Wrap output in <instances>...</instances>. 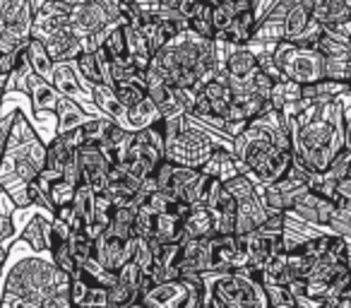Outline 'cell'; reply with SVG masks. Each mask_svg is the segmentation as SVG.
<instances>
[{"label":"cell","mask_w":351,"mask_h":308,"mask_svg":"<svg viewBox=\"0 0 351 308\" xmlns=\"http://www.w3.org/2000/svg\"><path fill=\"white\" fill-rule=\"evenodd\" d=\"M205 301L202 306L241 308V306H267L263 289V270L243 265L231 272H205Z\"/></svg>","instance_id":"6da1fadb"},{"label":"cell","mask_w":351,"mask_h":308,"mask_svg":"<svg viewBox=\"0 0 351 308\" xmlns=\"http://www.w3.org/2000/svg\"><path fill=\"white\" fill-rule=\"evenodd\" d=\"M272 56L284 78L293 80V82L308 84L325 78V56L317 54L311 46H298L287 39H279L272 46Z\"/></svg>","instance_id":"7a4b0ae2"},{"label":"cell","mask_w":351,"mask_h":308,"mask_svg":"<svg viewBox=\"0 0 351 308\" xmlns=\"http://www.w3.org/2000/svg\"><path fill=\"white\" fill-rule=\"evenodd\" d=\"M217 142L210 137L207 130H195V128H183L173 137L164 140V157L173 164L200 169L207 162L212 152L217 150ZM224 147V145H221Z\"/></svg>","instance_id":"3957f363"},{"label":"cell","mask_w":351,"mask_h":308,"mask_svg":"<svg viewBox=\"0 0 351 308\" xmlns=\"http://www.w3.org/2000/svg\"><path fill=\"white\" fill-rule=\"evenodd\" d=\"M210 265H212V272H231V270H239V268H243V265H248L243 236L212 234L210 236Z\"/></svg>","instance_id":"277c9868"},{"label":"cell","mask_w":351,"mask_h":308,"mask_svg":"<svg viewBox=\"0 0 351 308\" xmlns=\"http://www.w3.org/2000/svg\"><path fill=\"white\" fill-rule=\"evenodd\" d=\"M75 157L82 171V183H87L94 193H101L108 183V167H111L104 157L101 147L97 142H82L75 150Z\"/></svg>","instance_id":"5b68a950"},{"label":"cell","mask_w":351,"mask_h":308,"mask_svg":"<svg viewBox=\"0 0 351 308\" xmlns=\"http://www.w3.org/2000/svg\"><path fill=\"white\" fill-rule=\"evenodd\" d=\"M287 212H293L298 220L308 222V224L315 226H327V222L332 220V212H335V202L327 200L325 196H320L313 188L303 186L301 191L296 193L291 207Z\"/></svg>","instance_id":"8992f818"},{"label":"cell","mask_w":351,"mask_h":308,"mask_svg":"<svg viewBox=\"0 0 351 308\" xmlns=\"http://www.w3.org/2000/svg\"><path fill=\"white\" fill-rule=\"evenodd\" d=\"M181 274H205L212 272L210 265V236L207 239H183L181 241Z\"/></svg>","instance_id":"52a82bcc"},{"label":"cell","mask_w":351,"mask_h":308,"mask_svg":"<svg viewBox=\"0 0 351 308\" xmlns=\"http://www.w3.org/2000/svg\"><path fill=\"white\" fill-rule=\"evenodd\" d=\"M70 306H106V289L101 284L92 282L84 277L80 270L70 274V287H68Z\"/></svg>","instance_id":"ba28073f"},{"label":"cell","mask_w":351,"mask_h":308,"mask_svg":"<svg viewBox=\"0 0 351 308\" xmlns=\"http://www.w3.org/2000/svg\"><path fill=\"white\" fill-rule=\"evenodd\" d=\"M49 80L56 92L63 94V97H70V99H75V102L89 99V94L82 89V87H87V84L77 78V73H75V68H73V60H56Z\"/></svg>","instance_id":"9c48e42d"},{"label":"cell","mask_w":351,"mask_h":308,"mask_svg":"<svg viewBox=\"0 0 351 308\" xmlns=\"http://www.w3.org/2000/svg\"><path fill=\"white\" fill-rule=\"evenodd\" d=\"M255 25H258V15H255L253 8H250V10H243V12H236L234 20H231L221 32H217L215 39L224 41V44H231V46H243L253 39Z\"/></svg>","instance_id":"30bf717a"},{"label":"cell","mask_w":351,"mask_h":308,"mask_svg":"<svg viewBox=\"0 0 351 308\" xmlns=\"http://www.w3.org/2000/svg\"><path fill=\"white\" fill-rule=\"evenodd\" d=\"M44 46H46V51H49L51 58H53V63L56 60H73L82 54V41L75 36V32L70 29V25H65V27H60L58 32H53V34L44 41Z\"/></svg>","instance_id":"8fae6325"},{"label":"cell","mask_w":351,"mask_h":308,"mask_svg":"<svg viewBox=\"0 0 351 308\" xmlns=\"http://www.w3.org/2000/svg\"><path fill=\"white\" fill-rule=\"evenodd\" d=\"M267 217L265 207L260 205V200L255 196L245 198V200L236 202V212H234V234L245 236L253 229H258L263 224V220Z\"/></svg>","instance_id":"7c38bea8"},{"label":"cell","mask_w":351,"mask_h":308,"mask_svg":"<svg viewBox=\"0 0 351 308\" xmlns=\"http://www.w3.org/2000/svg\"><path fill=\"white\" fill-rule=\"evenodd\" d=\"M183 234H186V239H207V236L215 234V229H212V215L205 202H197V205L188 207V212L183 215Z\"/></svg>","instance_id":"4fadbf2b"},{"label":"cell","mask_w":351,"mask_h":308,"mask_svg":"<svg viewBox=\"0 0 351 308\" xmlns=\"http://www.w3.org/2000/svg\"><path fill=\"white\" fill-rule=\"evenodd\" d=\"M226 63L224 70L231 75V78H248L258 70V63H255V51L250 49L248 44L243 46H231L229 44V54H226Z\"/></svg>","instance_id":"5bb4252c"},{"label":"cell","mask_w":351,"mask_h":308,"mask_svg":"<svg viewBox=\"0 0 351 308\" xmlns=\"http://www.w3.org/2000/svg\"><path fill=\"white\" fill-rule=\"evenodd\" d=\"M25 56H27V63H29L32 73L39 75V78H44V80L51 78V70H53V58H51L49 51H46L44 41L29 36V39L25 41Z\"/></svg>","instance_id":"9a60e30c"},{"label":"cell","mask_w":351,"mask_h":308,"mask_svg":"<svg viewBox=\"0 0 351 308\" xmlns=\"http://www.w3.org/2000/svg\"><path fill=\"white\" fill-rule=\"evenodd\" d=\"M29 87H32V104H34V111H51V108H56L58 92L53 89V84L44 82V78L29 73V78H27V89Z\"/></svg>","instance_id":"2e32d148"},{"label":"cell","mask_w":351,"mask_h":308,"mask_svg":"<svg viewBox=\"0 0 351 308\" xmlns=\"http://www.w3.org/2000/svg\"><path fill=\"white\" fill-rule=\"evenodd\" d=\"M56 113H58V126H56L58 135L60 132L73 130V128L82 126V123L87 121V118H84L87 113H84L82 108H80V104L70 97H63V99L58 97V102H56Z\"/></svg>","instance_id":"e0dca14e"},{"label":"cell","mask_w":351,"mask_h":308,"mask_svg":"<svg viewBox=\"0 0 351 308\" xmlns=\"http://www.w3.org/2000/svg\"><path fill=\"white\" fill-rule=\"evenodd\" d=\"M25 244L32 246V250L44 253L51 246V220L44 222V217H34L25 226Z\"/></svg>","instance_id":"ac0fdd59"},{"label":"cell","mask_w":351,"mask_h":308,"mask_svg":"<svg viewBox=\"0 0 351 308\" xmlns=\"http://www.w3.org/2000/svg\"><path fill=\"white\" fill-rule=\"evenodd\" d=\"M186 22H188V29H191L193 34L202 36V39H215L217 36V29H215V25H212V3L210 0H205V3L195 10V15H191Z\"/></svg>","instance_id":"d6986e66"},{"label":"cell","mask_w":351,"mask_h":308,"mask_svg":"<svg viewBox=\"0 0 351 308\" xmlns=\"http://www.w3.org/2000/svg\"><path fill=\"white\" fill-rule=\"evenodd\" d=\"M73 68H75V73H77V78L82 80L87 87L101 82V70H99V63L92 51H82L77 58H73Z\"/></svg>","instance_id":"ffe728a7"},{"label":"cell","mask_w":351,"mask_h":308,"mask_svg":"<svg viewBox=\"0 0 351 308\" xmlns=\"http://www.w3.org/2000/svg\"><path fill=\"white\" fill-rule=\"evenodd\" d=\"M75 188H77V186L63 181V178H53V181L49 183V188H46V198H49L51 205H53V212H56V207L73 205Z\"/></svg>","instance_id":"44dd1931"},{"label":"cell","mask_w":351,"mask_h":308,"mask_svg":"<svg viewBox=\"0 0 351 308\" xmlns=\"http://www.w3.org/2000/svg\"><path fill=\"white\" fill-rule=\"evenodd\" d=\"M68 248L70 253H73V258L80 263H84V260H89L94 255V239L87 234V231H73L68 239Z\"/></svg>","instance_id":"7402d4cb"},{"label":"cell","mask_w":351,"mask_h":308,"mask_svg":"<svg viewBox=\"0 0 351 308\" xmlns=\"http://www.w3.org/2000/svg\"><path fill=\"white\" fill-rule=\"evenodd\" d=\"M111 89H113V94H116V99L125 108L135 106L137 102H142V99L147 97L145 87H140V84H135V82H116Z\"/></svg>","instance_id":"603a6c76"},{"label":"cell","mask_w":351,"mask_h":308,"mask_svg":"<svg viewBox=\"0 0 351 308\" xmlns=\"http://www.w3.org/2000/svg\"><path fill=\"white\" fill-rule=\"evenodd\" d=\"M51 258H53V265L58 270H63L65 274H73L77 270V260L73 258L68 248V241H58V244H51Z\"/></svg>","instance_id":"cb8c5ba5"},{"label":"cell","mask_w":351,"mask_h":308,"mask_svg":"<svg viewBox=\"0 0 351 308\" xmlns=\"http://www.w3.org/2000/svg\"><path fill=\"white\" fill-rule=\"evenodd\" d=\"M15 236V220L8 212H0V241L12 239Z\"/></svg>","instance_id":"d4e9b609"},{"label":"cell","mask_w":351,"mask_h":308,"mask_svg":"<svg viewBox=\"0 0 351 308\" xmlns=\"http://www.w3.org/2000/svg\"><path fill=\"white\" fill-rule=\"evenodd\" d=\"M231 5H234L236 12H243V10H250L253 8V0H229Z\"/></svg>","instance_id":"484cf974"}]
</instances>
